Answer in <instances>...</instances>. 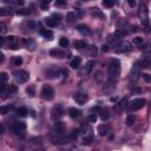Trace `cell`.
I'll list each match as a JSON object with an SVG mask.
<instances>
[{
    "instance_id": "6da1fadb",
    "label": "cell",
    "mask_w": 151,
    "mask_h": 151,
    "mask_svg": "<svg viewBox=\"0 0 151 151\" xmlns=\"http://www.w3.org/2000/svg\"><path fill=\"white\" fill-rule=\"evenodd\" d=\"M120 61L118 59H112L109 64L108 71H109V85H113L118 79L120 75Z\"/></svg>"
},
{
    "instance_id": "7a4b0ae2",
    "label": "cell",
    "mask_w": 151,
    "mask_h": 151,
    "mask_svg": "<svg viewBox=\"0 0 151 151\" xmlns=\"http://www.w3.org/2000/svg\"><path fill=\"white\" fill-rule=\"evenodd\" d=\"M131 44L129 41L125 40H119L113 43V50L116 51L117 53H124V52H129L131 51Z\"/></svg>"
},
{
    "instance_id": "3957f363",
    "label": "cell",
    "mask_w": 151,
    "mask_h": 151,
    "mask_svg": "<svg viewBox=\"0 0 151 151\" xmlns=\"http://www.w3.org/2000/svg\"><path fill=\"white\" fill-rule=\"evenodd\" d=\"M66 126L63 122H57L52 129V137H61L65 135Z\"/></svg>"
},
{
    "instance_id": "277c9868",
    "label": "cell",
    "mask_w": 151,
    "mask_h": 151,
    "mask_svg": "<svg viewBox=\"0 0 151 151\" xmlns=\"http://www.w3.org/2000/svg\"><path fill=\"white\" fill-rule=\"evenodd\" d=\"M138 17L144 25L149 24V11H148V7L144 3H142L138 6Z\"/></svg>"
},
{
    "instance_id": "5b68a950",
    "label": "cell",
    "mask_w": 151,
    "mask_h": 151,
    "mask_svg": "<svg viewBox=\"0 0 151 151\" xmlns=\"http://www.w3.org/2000/svg\"><path fill=\"white\" fill-rule=\"evenodd\" d=\"M41 98L45 99V100H52L55 98V90L50 86V85H44L41 88Z\"/></svg>"
},
{
    "instance_id": "8992f818",
    "label": "cell",
    "mask_w": 151,
    "mask_h": 151,
    "mask_svg": "<svg viewBox=\"0 0 151 151\" xmlns=\"http://www.w3.org/2000/svg\"><path fill=\"white\" fill-rule=\"evenodd\" d=\"M14 77H15V80L19 83V84H24V83H26L29 80V78H30V76H29V73L26 72V71H24V70H19V71H17V72L14 73Z\"/></svg>"
},
{
    "instance_id": "52a82bcc",
    "label": "cell",
    "mask_w": 151,
    "mask_h": 151,
    "mask_svg": "<svg viewBox=\"0 0 151 151\" xmlns=\"http://www.w3.org/2000/svg\"><path fill=\"white\" fill-rule=\"evenodd\" d=\"M144 105H145V99H143V98L134 99V100L130 103V110L131 111H137V110H139V109L143 108Z\"/></svg>"
},
{
    "instance_id": "ba28073f",
    "label": "cell",
    "mask_w": 151,
    "mask_h": 151,
    "mask_svg": "<svg viewBox=\"0 0 151 151\" xmlns=\"http://www.w3.org/2000/svg\"><path fill=\"white\" fill-rule=\"evenodd\" d=\"M73 99L76 100V103H78L79 105H84L86 102H87V99H88V97H87V94L85 93V92H76L75 93V96H73Z\"/></svg>"
},
{
    "instance_id": "9c48e42d",
    "label": "cell",
    "mask_w": 151,
    "mask_h": 151,
    "mask_svg": "<svg viewBox=\"0 0 151 151\" xmlns=\"http://www.w3.org/2000/svg\"><path fill=\"white\" fill-rule=\"evenodd\" d=\"M25 129H26V124L24 122H14L12 124V130L15 132L17 135L23 134V132L25 131Z\"/></svg>"
},
{
    "instance_id": "30bf717a",
    "label": "cell",
    "mask_w": 151,
    "mask_h": 151,
    "mask_svg": "<svg viewBox=\"0 0 151 151\" xmlns=\"http://www.w3.org/2000/svg\"><path fill=\"white\" fill-rule=\"evenodd\" d=\"M63 114H64V109L60 104H57L55 108L52 109V118L53 119H58L63 116Z\"/></svg>"
},
{
    "instance_id": "8fae6325",
    "label": "cell",
    "mask_w": 151,
    "mask_h": 151,
    "mask_svg": "<svg viewBox=\"0 0 151 151\" xmlns=\"http://www.w3.org/2000/svg\"><path fill=\"white\" fill-rule=\"evenodd\" d=\"M139 69H140V66H138V63L135 64V66L132 67L131 72H130V79L132 82H136L139 79V76H140V70Z\"/></svg>"
},
{
    "instance_id": "7c38bea8",
    "label": "cell",
    "mask_w": 151,
    "mask_h": 151,
    "mask_svg": "<svg viewBox=\"0 0 151 151\" xmlns=\"http://www.w3.org/2000/svg\"><path fill=\"white\" fill-rule=\"evenodd\" d=\"M110 131H111V129H110V125H108V124H102V125L98 126V134L102 137L108 136L110 134Z\"/></svg>"
},
{
    "instance_id": "4fadbf2b",
    "label": "cell",
    "mask_w": 151,
    "mask_h": 151,
    "mask_svg": "<svg viewBox=\"0 0 151 151\" xmlns=\"http://www.w3.org/2000/svg\"><path fill=\"white\" fill-rule=\"evenodd\" d=\"M77 31H78L79 33H82L83 35H90V34H91L90 29H88L87 26H86V25H84V24L77 25Z\"/></svg>"
},
{
    "instance_id": "5bb4252c",
    "label": "cell",
    "mask_w": 151,
    "mask_h": 151,
    "mask_svg": "<svg viewBox=\"0 0 151 151\" xmlns=\"http://www.w3.org/2000/svg\"><path fill=\"white\" fill-rule=\"evenodd\" d=\"M24 45L27 47L30 51H34L35 50V47H37V44L34 43V40H32V39H24Z\"/></svg>"
},
{
    "instance_id": "9a60e30c",
    "label": "cell",
    "mask_w": 151,
    "mask_h": 151,
    "mask_svg": "<svg viewBox=\"0 0 151 151\" xmlns=\"http://www.w3.org/2000/svg\"><path fill=\"white\" fill-rule=\"evenodd\" d=\"M94 65H96L94 60H88L87 63L85 64V73L86 75H90L93 71V69H94Z\"/></svg>"
},
{
    "instance_id": "2e32d148",
    "label": "cell",
    "mask_w": 151,
    "mask_h": 151,
    "mask_svg": "<svg viewBox=\"0 0 151 151\" xmlns=\"http://www.w3.org/2000/svg\"><path fill=\"white\" fill-rule=\"evenodd\" d=\"M126 34H128V31L125 29H117L116 32H114V34H113V37L116 38V39H119V38L125 37Z\"/></svg>"
},
{
    "instance_id": "e0dca14e",
    "label": "cell",
    "mask_w": 151,
    "mask_h": 151,
    "mask_svg": "<svg viewBox=\"0 0 151 151\" xmlns=\"http://www.w3.org/2000/svg\"><path fill=\"white\" fill-rule=\"evenodd\" d=\"M0 14L1 15H11L13 14V7L11 6H5L0 8Z\"/></svg>"
},
{
    "instance_id": "ac0fdd59",
    "label": "cell",
    "mask_w": 151,
    "mask_h": 151,
    "mask_svg": "<svg viewBox=\"0 0 151 151\" xmlns=\"http://www.w3.org/2000/svg\"><path fill=\"white\" fill-rule=\"evenodd\" d=\"M69 116L71 118H77V117L80 116V110L76 109V108H70L69 109Z\"/></svg>"
},
{
    "instance_id": "d6986e66",
    "label": "cell",
    "mask_w": 151,
    "mask_h": 151,
    "mask_svg": "<svg viewBox=\"0 0 151 151\" xmlns=\"http://www.w3.org/2000/svg\"><path fill=\"white\" fill-rule=\"evenodd\" d=\"M50 56H51V57H59V58H61V57L65 56V52L55 49V50H51V51H50Z\"/></svg>"
},
{
    "instance_id": "ffe728a7",
    "label": "cell",
    "mask_w": 151,
    "mask_h": 151,
    "mask_svg": "<svg viewBox=\"0 0 151 151\" xmlns=\"http://www.w3.org/2000/svg\"><path fill=\"white\" fill-rule=\"evenodd\" d=\"M87 46V44L85 40H76L75 41V47L77 50H83V49H86Z\"/></svg>"
},
{
    "instance_id": "44dd1931",
    "label": "cell",
    "mask_w": 151,
    "mask_h": 151,
    "mask_svg": "<svg viewBox=\"0 0 151 151\" xmlns=\"http://www.w3.org/2000/svg\"><path fill=\"white\" fill-rule=\"evenodd\" d=\"M80 61H82L80 57H75L72 60H71L70 66L72 67V69H78V67H79V65H80Z\"/></svg>"
},
{
    "instance_id": "7402d4cb",
    "label": "cell",
    "mask_w": 151,
    "mask_h": 151,
    "mask_svg": "<svg viewBox=\"0 0 151 151\" xmlns=\"http://www.w3.org/2000/svg\"><path fill=\"white\" fill-rule=\"evenodd\" d=\"M40 34L43 35V37H45L46 39H49V40H51V39L53 38V33H52L50 30L41 29V30H40Z\"/></svg>"
},
{
    "instance_id": "603a6c76",
    "label": "cell",
    "mask_w": 151,
    "mask_h": 151,
    "mask_svg": "<svg viewBox=\"0 0 151 151\" xmlns=\"http://www.w3.org/2000/svg\"><path fill=\"white\" fill-rule=\"evenodd\" d=\"M91 13H92L93 17L100 18V19H103V18H104V14L100 12V10H99L98 7H92V8H91Z\"/></svg>"
},
{
    "instance_id": "cb8c5ba5",
    "label": "cell",
    "mask_w": 151,
    "mask_h": 151,
    "mask_svg": "<svg viewBox=\"0 0 151 151\" xmlns=\"http://www.w3.org/2000/svg\"><path fill=\"white\" fill-rule=\"evenodd\" d=\"M140 67H144V69H149L151 67V59L149 58H144V59H142L140 60V63H139Z\"/></svg>"
},
{
    "instance_id": "d4e9b609",
    "label": "cell",
    "mask_w": 151,
    "mask_h": 151,
    "mask_svg": "<svg viewBox=\"0 0 151 151\" xmlns=\"http://www.w3.org/2000/svg\"><path fill=\"white\" fill-rule=\"evenodd\" d=\"M7 94H10V90H8V87L6 84H1V98L5 99Z\"/></svg>"
},
{
    "instance_id": "484cf974",
    "label": "cell",
    "mask_w": 151,
    "mask_h": 151,
    "mask_svg": "<svg viewBox=\"0 0 151 151\" xmlns=\"http://www.w3.org/2000/svg\"><path fill=\"white\" fill-rule=\"evenodd\" d=\"M126 105H128V99H126V98H123L119 103H117L116 108H117V109H119V110H124V109L126 108Z\"/></svg>"
},
{
    "instance_id": "4316f807",
    "label": "cell",
    "mask_w": 151,
    "mask_h": 151,
    "mask_svg": "<svg viewBox=\"0 0 151 151\" xmlns=\"http://www.w3.org/2000/svg\"><path fill=\"white\" fill-rule=\"evenodd\" d=\"M99 116H100L102 120H108L110 118V113H109L108 110H100L99 111Z\"/></svg>"
},
{
    "instance_id": "83f0119b",
    "label": "cell",
    "mask_w": 151,
    "mask_h": 151,
    "mask_svg": "<svg viewBox=\"0 0 151 151\" xmlns=\"http://www.w3.org/2000/svg\"><path fill=\"white\" fill-rule=\"evenodd\" d=\"M135 122H136V116H135V114H129V116L126 117V120H125L128 126H131L132 124H135Z\"/></svg>"
},
{
    "instance_id": "f1b7e54d",
    "label": "cell",
    "mask_w": 151,
    "mask_h": 151,
    "mask_svg": "<svg viewBox=\"0 0 151 151\" xmlns=\"http://www.w3.org/2000/svg\"><path fill=\"white\" fill-rule=\"evenodd\" d=\"M93 142V136L92 135H85V137L83 138V144L84 145H90Z\"/></svg>"
},
{
    "instance_id": "f546056e",
    "label": "cell",
    "mask_w": 151,
    "mask_h": 151,
    "mask_svg": "<svg viewBox=\"0 0 151 151\" xmlns=\"http://www.w3.org/2000/svg\"><path fill=\"white\" fill-rule=\"evenodd\" d=\"M45 24H46L47 26H50V27H55V26H57L58 23L51 17V18H45Z\"/></svg>"
},
{
    "instance_id": "4dcf8cb0",
    "label": "cell",
    "mask_w": 151,
    "mask_h": 151,
    "mask_svg": "<svg viewBox=\"0 0 151 151\" xmlns=\"http://www.w3.org/2000/svg\"><path fill=\"white\" fill-rule=\"evenodd\" d=\"M17 113L19 114L20 117H26V116H27V113H29V111H27V109H26V108L21 106V108L17 109Z\"/></svg>"
},
{
    "instance_id": "1f68e13d",
    "label": "cell",
    "mask_w": 151,
    "mask_h": 151,
    "mask_svg": "<svg viewBox=\"0 0 151 151\" xmlns=\"http://www.w3.org/2000/svg\"><path fill=\"white\" fill-rule=\"evenodd\" d=\"M76 19V14L73 12H69L67 15H66V21L67 23H73Z\"/></svg>"
},
{
    "instance_id": "d6a6232c",
    "label": "cell",
    "mask_w": 151,
    "mask_h": 151,
    "mask_svg": "<svg viewBox=\"0 0 151 151\" xmlns=\"http://www.w3.org/2000/svg\"><path fill=\"white\" fill-rule=\"evenodd\" d=\"M59 45H60V47H67V46H69V39L65 38V37L60 38V40H59Z\"/></svg>"
},
{
    "instance_id": "836d02e7",
    "label": "cell",
    "mask_w": 151,
    "mask_h": 151,
    "mask_svg": "<svg viewBox=\"0 0 151 151\" xmlns=\"http://www.w3.org/2000/svg\"><path fill=\"white\" fill-rule=\"evenodd\" d=\"M12 61H13V65L14 66H20L23 64V58L21 57H14Z\"/></svg>"
},
{
    "instance_id": "e575fe53",
    "label": "cell",
    "mask_w": 151,
    "mask_h": 151,
    "mask_svg": "<svg viewBox=\"0 0 151 151\" xmlns=\"http://www.w3.org/2000/svg\"><path fill=\"white\" fill-rule=\"evenodd\" d=\"M17 14H19V15H27V14H30V10H29V8H21V10H18L17 11Z\"/></svg>"
},
{
    "instance_id": "d590c367",
    "label": "cell",
    "mask_w": 151,
    "mask_h": 151,
    "mask_svg": "<svg viewBox=\"0 0 151 151\" xmlns=\"http://www.w3.org/2000/svg\"><path fill=\"white\" fill-rule=\"evenodd\" d=\"M97 120V114L96 113H91V114H88L87 116V122L88 123H96Z\"/></svg>"
},
{
    "instance_id": "8d00e7d4",
    "label": "cell",
    "mask_w": 151,
    "mask_h": 151,
    "mask_svg": "<svg viewBox=\"0 0 151 151\" xmlns=\"http://www.w3.org/2000/svg\"><path fill=\"white\" fill-rule=\"evenodd\" d=\"M114 4H116V3H114L113 0H104V1H103V5L105 7H113Z\"/></svg>"
},
{
    "instance_id": "74e56055",
    "label": "cell",
    "mask_w": 151,
    "mask_h": 151,
    "mask_svg": "<svg viewBox=\"0 0 151 151\" xmlns=\"http://www.w3.org/2000/svg\"><path fill=\"white\" fill-rule=\"evenodd\" d=\"M10 110H11L10 106H1V108H0V113H1V114H7L8 112H10Z\"/></svg>"
},
{
    "instance_id": "f35d334b",
    "label": "cell",
    "mask_w": 151,
    "mask_h": 151,
    "mask_svg": "<svg viewBox=\"0 0 151 151\" xmlns=\"http://www.w3.org/2000/svg\"><path fill=\"white\" fill-rule=\"evenodd\" d=\"M132 43H134L135 45H140V44L143 43V38L142 37H135V38H132Z\"/></svg>"
},
{
    "instance_id": "ab89813d",
    "label": "cell",
    "mask_w": 151,
    "mask_h": 151,
    "mask_svg": "<svg viewBox=\"0 0 151 151\" xmlns=\"http://www.w3.org/2000/svg\"><path fill=\"white\" fill-rule=\"evenodd\" d=\"M7 79H8V77H7V73L3 72L1 75H0V80H1V84H6Z\"/></svg>"
},
{
    "instance_id": "60d3db41",
    "label": "cell",
    "mask_w": 151,
    "mask_h": 151,
    "mask_svg": "<svg viewBox=\"0 0 151 151\" xmlns=\"http://www.w3.org/2000/svg\"><path fill=\"white\" fill-rule=\"evenodd\" d=\"M88 49V53H90L91 56H96L97 55V47L96 46H90V47H87Z\"/></svg>"
},
{
    "instance_id": "b9f144b4",
    "label": "cell",
    "mask_w": 151,
    "mask_h": 151,
    "mask_svg": "<svg viewBox=\"0 0 151 151\" xmlns=\"http://www.w3.org/2000/svg\"><path fill=\"white\" fill-rule=\"evenodd\" d=\"M49 5H50V3L47 1V0H44V1H41V4H40V7H41V10H47L49 8Z\"/></svg>"
},
{
    "instance_id": "7bdbcfd3",
    "label": "cell",
    "mask_w": 151,
    "mask_h": 151,
    "mask_svg": "<svg viewBox=\"0 0 151 151\" xmlns=\"http://www.w3.org/2000/svg\"><path fill=\"white\" fill-rule=\"evenodd\" d=\"M7 32V29H6V25L4 23H0V33L1 34H5Z\"/></svg>"
},
{
    "instance_id": "ee69618b",
    "label": "cell",
    "mask_w": 151,
    "mask_h": 151,
    "mask_svg": "<svg viewBox=\"0 0 151 151\" xmlns=\"http://www.w3.org/2000/svg\"><path fill=\"white\" fill-rule=\"evenodd\" d=\"M142 77H143V79H144L146 83H150V82H151V76H150V75L144 73V75H142Z\"/></svg>"
},
{
    "instance_id": "f6af8a7d",
    "label": "cell",
    "mask_w": 151,
    "mask_h": 151,
    "mask_svg": "<svg viewBox=\"0 0 151 151\" xmlns=\"http://www.w3.org/2000/svg\"><path fill=\"white\" fill-rule=\"evenodd\" d=\"M8 90H10V94H11V93L17 92V87H15L14 85H10V87H8Z\"/></svg>"
},
{
    "instance_id": "bcb514c9",
    "label": "cell",
    "mask_w": 151,
    "mask_h": 151,
    "mask_svg": "<svg viewBox=\"0 0 151 151\" xmlns=\"http://www.w3.org/2000/svg\"><path fill=\"white\" fill-rule=\"evenodd\" d=\"M26 92H27L30 96H34V90H33V87H29L27 90H26Z\"/></svg>"
},
{
    "instance_id": "7dc6e473",
    "label": "cell",
    "mask_w": 151,
    "mask_h": 151,
    "mask_svg": "<svg viewBox=\"0 0 151 151\" xmlns=\"http://www.w3.org/2000/svg\"><path fill=\"white\" fill-rule=\"evenodd\" d=\"M144 31H145L146 33H149V32L151 31V27H150V24H145V25H144Z\"/></svg>"
},
{
    "instance_id": "c3c4849f",
    "label": "cell",
    "mask_w": 151,
    "mask_h": 151,
    "mask_svg": "<svg viewBox=\"0 0 151 151\" xmlns=\"http://www.w3.org/2000/svg\"><path fill=\"white\" fill-rule=\"evenodd\" d=\"M128 4H129L130 7H135L136 6V1H135V0H129Z\"/></svg>"
},
{
    "instance_id": "681fc988",
    "label": "cell",
    "mask_w": 151,
    "mask_h": 151,
    "mask_svg": "<svg viewBox=\"0 0 151 151\" xmlns=\"http://www.w3.org/2000/svg\"><path fill=\"white\" fill-rule=\"evenodd\" d=\"M52 18H53V19H55L57 23L60 20V15H59V14H53V15H52Z\"/></svg>"
},
{
    "instance_id": "f907efd6",
    "label": "cell",
    "mask_w": 151,
    "mask_h": 151,
    "mask_svg": "<svg viewBox=\"0 0 151 151\" xmlns=\"http://www.w3.org/2000/svg\"><path fill=\"white\" fill-rule=\"evenodd\" d=\"M65 4H66L65 1H56V6H63Z\"/></svg>"
},
{
    "instance_id": "816d5d0a",
    "label": "cell",
    "mask_w": 151,
    "mask_h": 151,
    "mask_svg": "<svg viewBox=\"0 0 151 151\" xmlns=\"http://www.w3.org/2000/svg\"><path fill=\"white\" fill-rule=\"evenodd\" d=\"M4 43H5V38L4 37H0V45H4Z\"/></svg>"
},
{
    "instance_id": "f5cc1de1",
    "label": "cell",
    "mask_w": 151,
    "mask_h": 151,
    "mask_svg": "<svg viewBox=\"0 0 151 151\" xmlns=\"http://www.w3.org/2000/svg\"><path fill=\"white\" fill-rule=\"evenodd\" d=\"M102 50L105 51V52H108V51H109V47L106 46V45H103V46H102Z\"/></svg>"
},
{
    "instance_id": "db71d44e",
    "label": "cell",
    "mask_w": 151,
    "mask_h": 151,
    "mask_svg": "<svg viewBox=\"0 0 151 151\" xmlns=\"http://www.w3.org/2000/svg\"><path fill=\"white\" fill-rule=\"evenodd\" d=\"M0 57H1V58H0V61L3 63V61H4V55H3V53H0Z\"/></svg>"
},
{
    "instance_id": "11a10c76",
    "label": "cell",
    "mask_w": 151,
    "mask_h": 151,
    "mask_svg": "<svg viewBox=\"0 0 151 151\" xmlns=\"http://www.w3.org/2000/svg\"><path fill=\"white\" fill-rule=\"evenodd\" d=\"M33 151H45L44 149H35V150H33Z\"/></svg>"
}]
</instances>
